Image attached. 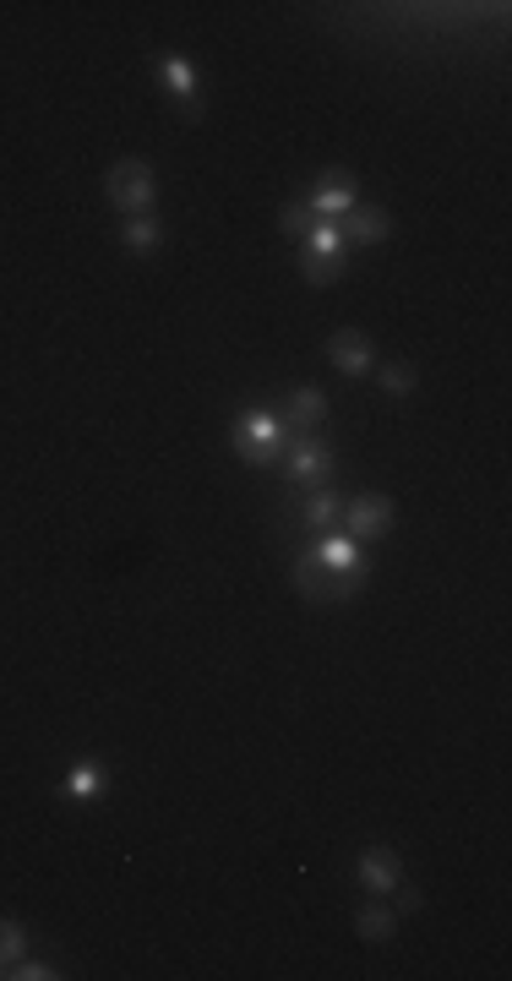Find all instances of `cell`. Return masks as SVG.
I'll return each mask as SVG.
<instances>
[{
    "mask_svg": "<svg viewBox=\"0 0 512 981\" xmlns=\"http://www.w3.org/2000/svg\"><path fill=\"white\" fill-rule=\"evenodd\" d=\"M104 196H110L126 218L147 213V207H153V196H158L153 164H147V159H121V164H110V175H104Z\"/></svg>",
    "mask_w": 512,
    "mask_h": 981,
    "instance_id": "obj_1",
    "label": "cell"
},
{
    "mask_svg": "<svg viewBox=\"0 0 512 981\" xmlns=\"http://www.w3.org/2000/svg\"><path fill=\"white\" fill-rule=\"evenodd\" d=\"M284 469H289V486H306V491H321L332 480V448L321 431H300L289 437L284 448Z\"/></svg>",
    "mask_w": 512,
    "mask_h": 981,
    "instance_id": "obj_2",
    "label": "cell"
},
{
    "mask_svg": "<svg viewBox=\"0 0 512 981\" xmlns=\"http://www.w3.org/2000/svg\"><path fill=\"white\" fill-rule=\"evenodd\" d=\"M327 360H332L344 377H371V371H377V349H371V338H366L360 327H338V333L327 338Z\"/></svg>",
    "mask_w": 512,
    "mask_h": 981,
    "instance_id": "obj_3",
    "label": "cell"
},
{
    "mask_svg": "<svg viewBox=\"0 0 512 981\" xmlns=\"http://www.w3.org/2000/svg\"><path fill=\"white\" fill-rule=\"evenodd\" d=\"M392 519H398V508L387 502V497H355L349 508H344V534L349 540H382L387 529H392Z\"/></svg>",
    "mask_w": 512,
    "mask_h": 981,
    "instance_id": "obj_4",
    "label": "cell"
},
{
    "mask_svg": "<svg viewBox=\"0 0 512 981\" xmlns=\"http://www.w3.org/2000/svg\"><path fill=\"white\" fill-rule=\"evenodd\" d=\"M360 202H355V170H344V164H332V170H321L317 192H311V213L317 218H344V213H355Z\"/></svg>",
    "mask_w": 512,
    "mask_h": 981,
    "instance_id": "obj_5",
    "label": "cell"
},
{
    "mask_svg": "<svg viewBox=\"0 0 512 981\" xmlns=\"http://www.w3.org/2000/svg\"><path fill=\"white\" fill-rule=\"evenodd\" d=\"M355 878H360L371 895H392V889L403 883V861H398L392 846H366L360 861H355Z\"/></svg>",
    "mask_w": 512,
    "mask_h": 981,
    "instance_id": "obj_6",
    "label": "cell"
},
{
    "mask_svg": "<svg viewBox=\"0 0 512 981\" xmlns=\"http://www.w3.org/2000/svg\"><path fill=\"white\" fill-rule=\"evenodd\" d=\"M235 442H256L262 453L273 458H284V448H289V437H284V420L278 415H267V409H246L240 420H235Z\"/></svg>",
    "mask_w": 512,
    "mask_h": 981,
    "instance_id": "obj_7",
    "label": "cell"
},
{
    "mask_svg": "<svg viewBox=\"0 0 512 981\" xmlns=\"http://www.w3.org/2000/svg\"><path fill=\"white\" fill-rule=\"evenodd\" d=\"M338 235H344V246H382L392 235V213L387 207H355V213L338 218Z\"/></svg>",
    "mask_w": 512,
    "mask_h": 981,
    "instance_id": "obj_8",
    "label": "cell"
},
{
    "mask_svg": "<svg viewBox=\"0 0 512 981\" xmlns=\"http://www.w3.org/2000/svg\"><path fill=\"white\" fill-rule=\"evenodd\" d=\"M321 420H327V392L317 382H300V388H289V420H284V437L295 431H317Z\"/></svg>",
    "mask_w": 512,
    "mask_h": 981,
    "instance_id": "obj_9",
    "label": "cell"
},
{
    "mask_svg": "<svg viewBox=\"0 0 512 981\" xmlns=\"http://www.w3.org/2000/svg\"><path fill=\"white\" fill-rule=\"evenodd\" d=\"M317 562H321V568H327V573H349V568H371V562H366V551H360V540H349L344 529H332V534L321 540Z\"/></svg>",
    "mask_w": 512,
    "mask_h": 981,
    "instance_id": "obj_10",
    "label": "cell"
},
{
    "mask_svg": "<svg viewBox=\"0 0 512 981\" xmlns=\"http://www.w3.org/2000/svg\"><path fill=\"white\" fill-rule=\"evenodd\" d=\"M104 790H110V775H104L99 758H82V764L65 775V801H104Z\"/></svg>",
    "mask_w": 512,
    "mask_h": 981,
    "instance_id": "obj_11",
    "label": "cell"
},
{
    "mask_svg": "<svg viewBox=\"0 0 512 981\" xmlns=\"http://www.w3.org/2000/svg\"><path fill=\"white\" fill-rule=\"evenodd\" d=\"M300 523L311 529V534H332V529H344V502H338V491H311V502L300 508Z\"/></svg>",
    "mask_w": 512,
    "mask_h": 981,
    "instance_id": "obj_12",
    "label": "cell"
},
{
    "mask_svg": "<svg viewBox=\"0 0 512 981\" xmlns=\"http://www.w3.org/2000/svg\"><path fill=\"white\" fill-rule=\"evenodd\" d=\"M355 932L366 938V943H392V932H398V911L382 906V895L371 900V906H360L355 911Z\"/></svg>",
    "mask_w": 512,
    "mask_h": 981,
    "instance_id": "obj_13",
    "label": "cell"
},
{
    "mask_svg": "<svg viewBox=\"0 0 512 981\" xmlns=\"http://www.w3.org/2000/svg\"><path fill=\"white\" fill-rule=\"evenodd\" d=\"M289 584H295V594H300L306 605H327V594H321V584H327V568H321L317 556H295Z\"/></svg>",
    "mask_w": 512,
    "mask_h": 981,
    "instance_id": "obj_14",
    "label": "cell"
},
{
    "mask_svg": "<svg viewBox=\"0 0 512 981\" xmlns=\"http://www.w3.org/2000/svg\"><path fill=\"white\" fill-rule=\"evenodd\" d=\"M158 241H164V224H158L153 213H136V218H126V224H121V246H126L131 257L153 252Z\"/></svg>",
    "mask_w": 512,
    "mask_h": 981,
    "instance_id": "obj_15",
    "label": "cell"
},
{
    "mask_svg": "<svg viewBox=\"0 0 512 981\" xmlns=\"http://www.w3.org/2000/svg\"><path fill=\"white\" fill-rule=\"evenodd\" d=\"M158 76H164V88L175 93V104H181V99H196V76H192V65H186V55H158Z\"/></svg>",
    "mask_w": 512,
    "mask_h": 981,
    "instance_id": "obj_16",
    "label": "cell"
},
{
    "mask_svg": "<svg viewBox=\"0 0 512 981\" xmlns=\"http://www.w3.org/2000/svg\"><path fill=\"white\" fill-rule=\"evenodd\" d=\"M306 257H338L344 252V235H338V218H317L311 229H306V246H300Z\"/></svg>",
    "mask_w": 512,
    "mask_h": 981,
    "instance_id": "obj_17",
    "label": "cell"
},
{
    "mask_svg": "<svg viewBox=\"0 0 512 981\" xmlns=\"http://www.w3.org/2000/svg\"><path fill=\"white\" fill-rule=\"evenodd\" d=\"M366 579H371V568H349V573H327V584H321V594H327V605H338V600H355V594L366 589Z\"/></svg>",
    "mask_w": 512,
    "mask_h": 981,
    "instance_id": "obj_18",
    "label": "cell"
},
{
    "mask_svg": "<svg viewBox=\"0 0 512 981\" xmlns=\"http://www.w3.org/2000/svg\"><path fill=\"white\" fill-rule=\"evenodd\" d=\"M377 377H382L387 398H409V392L420 388V371H414L409 360H387V366H382V371H377Z\"/></svg>",
    "mask_w": 512,
    "mask_h": 981,
    "instance_id": "obj_19",
    "label": "cell"
},
{
    "mask_svg": "<svg viewBox=\"0 0 512 981\" xmlns=\"http://www.w3.org/2000/svg\"><path fill=\"white\" fill-rule=\"evenodd\" d=\"M22 954H28V927H22V921H11V916H0V965L11 971Z\"/></svg>",
    "mask_w": 512,
    "mask_h": 981,
    "instance_id": "obj_20",
    "label": "cell"
},
{
    "mask_svg": "<svg viewBox=\"0 0 512 981\" xmlns=\"http://www.w3.org/2000/svg\"><path fill=\"white\" fill-rule=\"evenodd\" d=\"M317 224V213H311V202L300 196V202H284V213H278V229L289 235V241H306V229Z\"/></svg>",
    "mask_w": 512,
    "mask_h": 981,
    "instance_id": "obj_21",
    "label": "cell"
},
{
    "mask_svg": "<svg viewBox=\"0 0 512 981\" xmlns=\"http://www.w3.org/2000/svg\"><path fill=\"white\" fill-rule=\"evenodd\" d=\"M338 273H344V267H338V257H306V252H300V278H306L311 289L338 284Z\"/></svg>",
    "mask_w": 512,
    "mask_h": 981,
    "instance_id": "obj_22",
    "label": "cell"
},
{
    "mask_svg": "<svg viewBox=\"0 0 512 981\" xmlns=\"http://www.w3.org/2000/svg\"><path fill=\"white\" fill-rule=\"evenodd\" d=\"M6 977H17V981H55L61 971H50L44 960H28V954H22V960H17V965L6 971Z\"/></svg>",
    "mask_w": 512,
    "mask_h": 981,
    "instance_id": "obj_23",
    "label": "cell"
},
{
    "mask_svg": "<svg viewBox=\"0 0 512 981\" xmlns=\"http://www.w3.org/2000/svg\"><path fill=\"white\" fill-rule=\"evenodd\" d=\"M392 895H398V911H403V916H414L420 906H426V895H420V889H403V883H398Z\"/></svg>",
    "mask_w": 512,
    "mask_h": 981,
    "instance_id": "obj_24",
    "label": "cell"
},
{
    "mask_svg": "<svg viewBox=\"0 0 512 981\" xmlns=\"http://www.w3.org/2000/svg\"><path fill=\"white\" fill-rule=\"evenodd\" d=\"M181 115H186V121H202V93H196V99H181Z\"/></svg>",
    "mask_w": 512,
    "mask_h": 981,
    "instance_id": "obj_25",
    "label": "cell"
},
{
    "mask_svg": "<svg viewBox=\"0 0 512 981\" xmlns=\"http://www.w3.org/2000/svg\"><path fill=\"white\" fill-rule=\"evenodd\" d=\"M0 977H6V965H0Z\"/></svg>",
    "mask_w": 512,
    "mask_h": 981,
    "instance_id": "obj_26",
    "label": "cell"
}]
</instances>
